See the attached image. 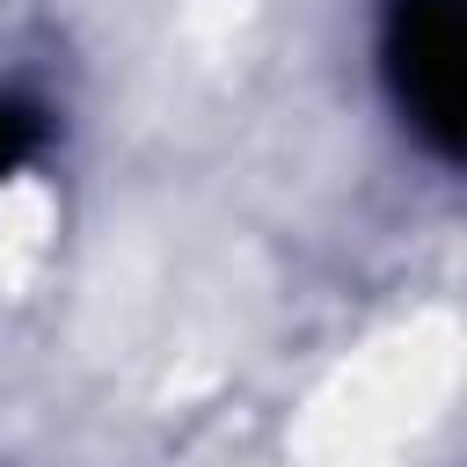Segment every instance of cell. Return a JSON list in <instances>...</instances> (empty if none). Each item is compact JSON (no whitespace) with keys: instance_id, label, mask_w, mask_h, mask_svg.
<instances>
[{"instance_id":"1","label":"cell","mask_w":467,"mask_h":467,"mask_svg":"<svg viewBox=\"0 0 467 467\" xmlns=\"http://www.w3.org/2000/svg\"><path fill=\"white\" fill-rule=\"evenodd\" d=\"M379 66L431 153H460V0H387Z\"/></svg>"},{"instance_id":"2","label":"cell","mask_w":467,"mask_h":467,"mask_svg":"<svg viewBox=\"0 0 467 467\" xmlns=\"http://www.w3.org/2000/svg\"><path fill=\"white\" fill-rule=\"evenodd\" d=\"M44 146V109L22 102V95H0V182Z\"/></svg>"}]
</instances>
